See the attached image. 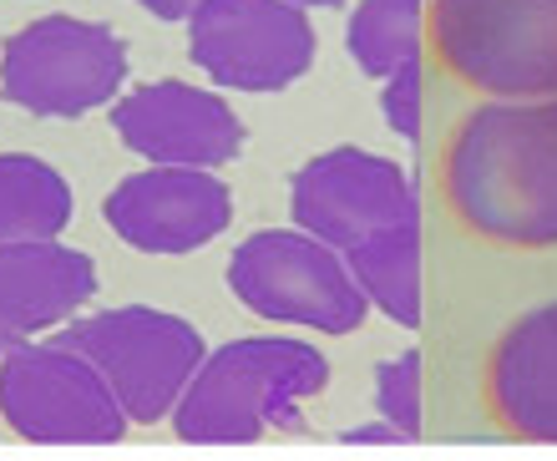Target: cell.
Segmentation results:
<instances>
[{"label": "cell", "instance_id": "5bb4252c", "mask_svg": "<svg viewBox=\"0 0 557 461\" xmlns=\"http://www.w3.org/2000/svg\"><path fill=\"white\" fill-rule=\"evenodd\" d=\"M76 198L57 167L30 152H0V244L57 238L72 224Z\"/></svg>", "mask_w": 557, "mask_h": 461}, {"label": "cell", "instance_id": "2e32d148", "mask_svg": "<svg viewBox=\"0 0 557 461\" xmlns=\"http://www.w3.org/2000/svg\"><path fill=\"white\" fill-rule=\"evenodd\" d=\"M355 66L375 82L396 76L406 61H421L425 46V5L421 0H360L345 26Z\"/></svg>", "mask_w": 557, "mask_h": 461}, {"label": "cell", "instance_id": "ac0fdd59", "mask_svg": "<svg viewBox=\"0 0 557 461\" xmlns=\"http://www.w3.org/2000/svg\"><path fill=\"white\" fill-rule=\"evenodd\" d=\"M381 117L406 142H421V61H406L396 76L381 82Z\"/></svg>", "mask_w": 557, "mask_h": 461}, {"label": "cell", "instance_id": "8992f818", "mask_svg": "<svg viewBox=\"0 0 557 461\" xmlns=\"http://www.w3.org/2000/svg\"><path fill=\"white\" fill-rule=\"evenodd\" d=\"M127 82V41L102 21L41 15L0 46V97L36 117H87Z\"/></svg>", "mask_w": 557, "mask_h": 461}, {"label": "cell", "instance_id": "9c48e42d", "mask_svg": "<svg viewBox=\"0 0 557 461\" xmlns=\"http://www.w3.org/2000/svg\"><path fill=\"white\" fill-rule=\"evenodd\" d=\"M289 219L324 244H335L339 253H350L391 228L421 224V198L411 173L381 152L330 148L294 173Z\"/></svg>", "mask_w": 557, "mask_h": 461}, {"label": "cell", "instance_id": "7c38bea8", "mask_svg": "<svg viewBox=\"0 0 557 461\" xmlns=\"http://www.w3.org/2000/svg\"><path fill=\"white\" fill-rule=\"evenodd\" d=\"M97 295L91 253L66 249L61 238L0 244V356L41 329L66 325Z\"/></svg>", "mask_w": 557, "mask_h": 461}, {"label": "cell", "instance_id": "4fadbf2b", "mask_svg": "<svg viewBox=\"0 0 557 461\" xmlns=\"http://www.w3.org/2000/svg\"><path fill=\"white\" fill-rule=\"evenodd\" d=\"M486 406L502 432L557 447V299L502 329L486 360Z\"/></svg>", "mask_w": 557, "mask_h": 461}, {"label": "cell", "instance_id": "30bf717a", "mask_svg": "<svg viewBox=\"0 0 557 461\" xmlns=\"http://www.w3.org/2000/svg\"><path fill=\"white\" fill-rule=\"evenodd\" d=\"M102 219L143 253H193L234 224V194L213 167L147 163L107 194Z\"/></svg>", "mask_w": 557, "mask_h": 461}, {"label": "cell", "instance_id": "9a60e30c", "mask_svg": "<svg viewBox=\"0 0 557 461\" xmlns=\"http://www.w3.org/2000/svg\"><path fill=\"white\" fill-rule=\"evenodd\" d=\"M345 259L366 289L370 310H381L400 329L421 325V224L391 228V234L350 249Z\"/></svg>", "mask_w": 557, "mask_h": 461}, {"label": "cell", "instance_id": "ba28073f", "mask_svg": "<svg viewBox=\"0 0 557 461\" xmlns=\"http://www.w3.org/2000/svg\"><path fill=\"white\" fill-rule=\"evenodd\" d=\"M188 57L223 91H284L309 76L320 36L294 0H203L188 15Z\"/></svg>", "mask_w": 557, "mask_h": 461}, {"label": "cell", "instance_id": "ffe728a7", "mask_svg": "<svg viewBox=\"0 0 557 461\" xmlns=\"http://www.w3.org/2000/svg\"><path fill=\"white\" fill-rule=\"evenodd\" d=\"M294 5H305L309 11V5H345V0H294Z\"/></svg>", "mask_w": 557, "mask_h": 461}, {"label": "cell", "instance_id": "52a82bcc", "mask_svg": "<svg viewBox=\"0 0 557 461\" xmlns=\"http://www.w3.org/2000/svg\"><path fill=\"white\" fill-rule=\"evenodd\" d=\"M0 416L41 447H107L122 441L127 411L82 350L61 340L15 345L0 360Z\"/></svg>", "mask_w": 557, "mask_h": 461}, {"label": "cell", "instance_id": "277c9868", "mask_svg": "<svg viewBox=\"0 0 557 461\" xmlns=\"http://www.w3.org/2000/svg\"><path fill=\"white\" fill-rule=\"evenodd\" d=\"M228 289L269 325H299L320 335H355L370 299L350 259L309 228H259L228 259Z\"/></svg>", "mask_w": 557, "mask_h": 461}, {"label": "cell", "instance_id": "e0dca14e", "mask_svg": "<svg viewBox=\"0 0 557 461\" xmlns=\"http://www.w3.org/2000/svg\"><path fill=\"white\" fill-rule=\"evenodd\" d=\"M375 411L411 441L421 436V350H406L375 371Z\"/></svg>", "mask_w": 557, "mask_h": 461}, {"label": "cell", "instance_id": "6da1fadb", "mask_svg": "<svg viewBox=\"0 0 557 461\" xmlns=\"http://www.w3.org/2000/svg\"><path fill=\"white\" fill-rule=\"evenodd\" d=\"M441 194L486 244L557 249V97L471 107L441 152Z\"/></svg>", "mask_w": 557, "mask_h": 461}, {"label": "cell", "instance_id": "5b68a950", "mask_svg": "<svg viewBox=\"0 0 557 461\" xmlns=\"http://www.w3.org/2000/svg\"><path fill=\"white\" fill-rule=\"evenodd\" d=\"M57 340L82 350L112 381L127 421H143V426L173 416L188 381L208 360L203 335L183 314L147 310V304H117V310L66 320Z\"/></svg>", "mask_w": 557, "mask_h": 461}, {"label": "cell", "instance_id": "3957f363", "mask_svg": "<svg viewBox=\"0 0 557 461\" xmlns=\"http://www.w3.org/2000/svg\"><path fill=\"white\" fill-rule=\"evenodd\" d=\"M425 30L476 97H557V0H431Z\"/></svg>", "mask_w": 557, "mask_h": 461}, {"label": "cell", "instance_id": "d6986e66", "mask_svg": "<svg viewBox=\"0 0 557 461\" xmlns=\"http://www.w3.org/2000/svg\"><path fill=\"white\" fill-rule=\"evenodd\" d=\"M147 15H158V21H188L203 0H137Z\"/></svg>", "mask_w": 557, "mask_h": 461}, {"label": "cell", "instance_id": "7a4b0ae2", "mask_svg": "<svg viewBox=\"0 0 557 461\" xmlns=\"http://www.w3.org/2000/svg\"><path fill=\"white\" fill-rule=\"evenodd\" d=\"M330 386V360L309 340L249 335L213 350L173 411V432L193 447H244Z\"/></svg>", "mask_w": 557, "mask_h": 461}, {"label": "cell", "instance_id": "8fae6325", "mask_svg": "<svg viewBox=\"0 0 557 461\" xmlns=\"http://www.w3.org/2000/svg\"><path fill=\"white\" fill-rule=\"evenodd\" d=\"M122 148L168 167H223L244 152V117L228 97L188 82H143L112 107Z\"/></svg>", "mask_w": 557, "mask_h": 461}]
</instances>
